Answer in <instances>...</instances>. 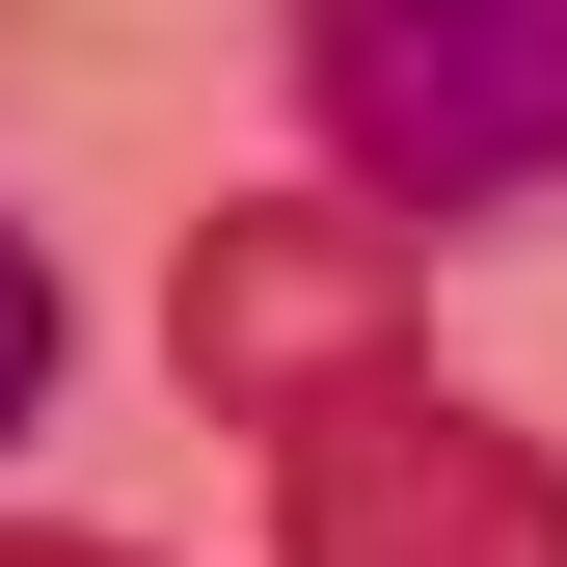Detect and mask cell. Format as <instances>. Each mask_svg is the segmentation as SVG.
Returning <instances> with one entry per match:
<instances>
[{
    "label": "cell",
    "instance_id": "obj_1",
    "mask_svg": "<svg viewBox=\"0 0 567 567\" xmlns=\"http://www.w3.org/2000/svg\"><path fill=\"white\" fill-rule=\"evenodd\" d=\"M298 189L405 244H486V217H567V0H298Z\"/></svg>",
    "mask_w": 567,
    "mask_h": 567
},
{
    "label": "cell",
    "instance_id": "obj_2",
    "mask_svg": "<svg viewBox=\"0 0 567 567\" xmlns=\"http://www.w3.org/2000/svg\"><path fill=\"white\" fill-rule=\"evenodd\" d=\"M163 351H189V405H217V433L298 460L324 405L433 379V244H405V217H351V189H217V217H189Z\"/></svg>",
    "mask_w": 567,
    "mask_h": 567
},
{
    "label": "cell",
    "instance_id": "obj_3",
    "mask_svg": "<svg viewBox=\"0 0 567 567\" xmlns=\"http://www.w3.org/2000/svg\"><path fill=\"white\" fill-rule=\"evenodd\" d=\"M270 567H567V460L433 405V379H379L270 460Z\"/></svg>",
    "mask_w": 567,
    "mask_h": 567
},
{
    "label": "cell",
    "instance_id": "obj_4",
    "mask_svg": "<svg viewBox=\"0 0 567 567\" xmlns=\"http://www.w3.org/2000/svg\"><path fill=\"white\" fill-rule=\"evenodd\" d=\"M54 351H82V298H54V244H28V189H0V460L54 433Z\"/></svg>",
    "mask_w": 567,
    "mask_h": 567
},
{
    "label": "cell",
    "instance_id": "obj_5",
    "mask_svg": "<svg viewBox=\"0 0 567 567\" xmlns=\"http://www.w3.org/2000/svg\"><path fill=\"white\" fill-rule=\"evenodd\" d=\"M0 567H135V540H54V514H0Z\"/></svg>",
    "mask_w": 567,
    "mask_h": 567
}]
</instances>
